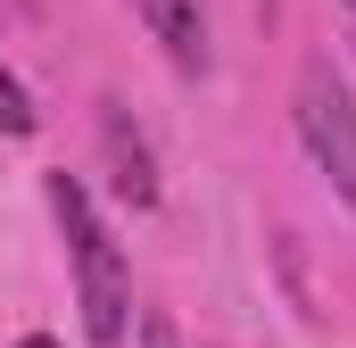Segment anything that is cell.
<instances>
[{
	"instance_id": "cell-9",
	"label": "cell",
	"mask_w": 356,
	"mask_h": 348,
	"mask_svg": "<svg viewBox=\"0 0 356 348\" xmlns=\"http://www.w3.org/2000/svg\"><path fill=\"white\" fill-rule=\"evenodd\" d=\"M348 8H356V0H348Z\"/></svg>"
},
{
	"instance_id": "cell-3",
	"label": "cell",
	"mask_w": 356,
	"mask_h": 348,
	"mask_svg": "<svg viewBox=\"0 0 356 348\" xmlns=\"http://www.w3.org/2000/svg\"><path fill=\"white\" fill-rule=\"evenodd\" d=\"M133 8H141V25L158 33V50L175 58L182 75L207 67V0H133Z\"/></svg>"
},
{
	"instance_id": "cell-4",
	"label": "cell",
	"mask_w": 356,
	"mask_h": 348,
	"mask_svg": "<svg viewBox=\"0 0 356 348\" xmlns=\"http://www.w3.org/2000/svg\"><path fill=\"white\" fill-rule=\"evenodd\" d=\"M99 141H108L116 191H124L133 207H149V199H158V166H149V150H141V133L124 125V108H116V100H108V116H99Z\"/></svg>"
},
{
	"instance_id": "cell-1",
	"label": "cell",
	"mask_w": 356,
	"mask_h": 348,
	"mask_svg": "<svg viewBox=\"0 0 356 348\" xmlns=\"http://www.w3.org/2000/svg\"><path fill=\"white\" fill-rule=\"evenodd\" d=\"M50 216H58V232H67V249H75V299H83V332L99 348L124 340V307H133V274L116 258V241H108V224L91 216L83 182L75 174H50Z\"/></svg>"
},
{
	"instance_id": "cell-8",
	"label": "cell",
	"mask_w": 356,
	"mask_h": 348,
	"mask_svg": "<svg viewBox=\"0 0 356 348\" xmlns=\"http://www.w3.org/2000/svg\"><path fill=\"white\" fill-rule=\"evenodd\" d=\"M17 8H33V0H17Z\"/></svg>"
},
{
	"instance_id": "cell-6",
	"label": "cell",
	"mask_w": 356,
	"mask_h": 348,
	"mask_svg": "<svg viewBox=\"0 0 356 348\" xmlns=\"http://www.w3.org/2000/svg\"><path fill=\"white\" fill-rule=\"evenodd\" d=\"M141 332H149V348H175V324H166V315H158V307H149V315H141Z\"/></svg>"
},
{
	"instance_id": "cell-7",
	"label": "cell",
	"mask_w": 356,
	"mask_h": 348,
	"mask_svg": "<svg viewBox=\"0 0 356 348\" xmlns=\"http://www.w3.org/2000/svg\"><path fill=\"white\" fill-rule=\"evenodd\" d=\"M17 348H58V340H42V332H33V340H17Z\"/></svg>"
},
{
	"instance_id": "cell-2",
	"label": "cell",
	"mask_w": 356,
	"mask_h": 348,
	"mask_svg": "<svg viewBox=\"0 0 356 348\" xmlns=\"http://www.w3.org/2000/svg\"><path fill=\"white\" fill-rule=\"evenodd\" d=\"M298 141H307L315 166L332 174V191L356 207V91L332 75V58L298 67Z\"/></svg>"
},
{
	"instance_id": "cell-5",
	"label": "cell",
	"mask_w": 356,
	"mask_h": 348,
	"mask_svg": "<svg viewBox=\"0 0 356 348\" xmlns=\"http://www.w3.org/2000/svg\"><path fill=\"white\" fill-rule=\"evenodd\" d=\"M33 125H42V116H33V100H25V84H17V75L0 67V133H33Z\"/></svg>"
}]
</instances>
